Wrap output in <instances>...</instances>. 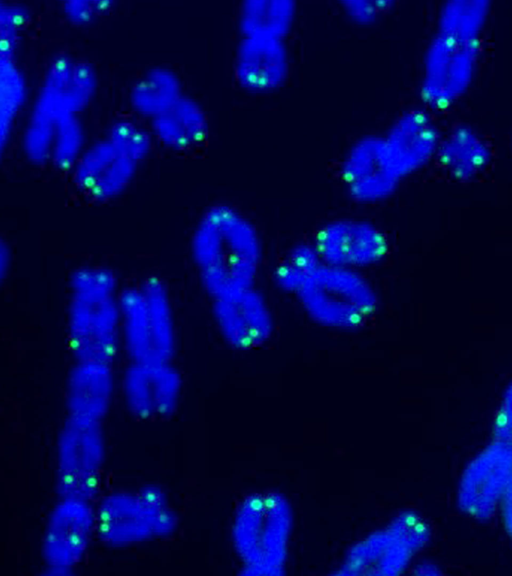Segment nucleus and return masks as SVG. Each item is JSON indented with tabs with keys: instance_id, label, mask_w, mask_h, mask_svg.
Masks as SVG:
<instances>
[{
	"instance_id": "obj_1",
	"label": "nucleus",
	"mask_w": 512,
	"mask_h": 576,
	"mask_svg": "<svg viewBox=\"0 0 512 576\" xmlns=\"http://www.w3.org/2000/svg\"><path fill=\"white\" fill-rule=\"evenodd\" d=\"M191 253L199 279L214 299L253 287L261 243L252 222L227 204L209 207L191 238Z\"/></svg>"
},
{
	"instance_id": "obj_2",
	"label": "nucleus",
	"mask_w": 512,
	"mask_h": 576,
	"mask_svg": "<svg viewBox=\"0 0 512 576\" xmlns=\"http://www.w3.org/2000/svg\"><path fill=\"white\" fill-rule=\"evenodd\" d=\"M67 337L77 362L109 364L122 347L118 280L103 267L78 268L70 280Z\"/></svg>"
},
{
	"instance_id": "obj_3",
	"label": "nucleus",
	"mask_w": 512,
	"mask_h": 576,
	"mask_svg": "<svg viewBox=\"0 0 512 576\" xmlns=\"http://www.w3.org/2000/svg\"><path fill=\"white\" fill-rule=\"evenodd\" d=\"M97 85V72L87 60L68 53L49 59L21 133L22 151L30 162H49L57 122L67 115H80L94 98Z\"/></svg>"
},
{
	"instance_id": "obj_4",
	"label": "nucleus",
	"mask_w": 512,
	"mask_h": 576,
	"mask_svg": "<svg viewBox=\"0 0 512 576\" xmlns=\"http://www.w3.org/2000/svg\"><path fill=\"white\" fill-rule=\"evenodd\" d=\"M120 309L122 346L132 362L171 363L176 329L164 283L149 276L121 290Z\"/></svg>"
},
{
	"instance_id": "obj_5",
	"label": "nucleus",
	"mask_w": 512,
	"mask_h": 576,
	"mask_svg": "<svg viewBox=\"0 0 512 576\" xmlns=\"http://www.w3.org/2000/svg\"><path fill=\"white\" fill-rule=\"evenodd\" d=\"M317 323L337 329L363 325L377 308L371 285L350 268L321 264L296 293Z\"/></svg>"
},
{
	"instance_id": "obj_6",
	"label": "nucleus",
	"mask_w": 512,
	"mask_h": 576,
	"mask_svg": "<svg viewBox=\"0 0 512 576\" xmlns=\"http://www.w3.org/2000/svg\"><path fill=\"white\" fill-rule=\"evenodd\" d=\"M175 527L174 513L168 508L164 494L154 487L138 494H110L96 511V531L111 546H128L166 536Z\"/></svg>"
},
{
	"instance_id": "obj_7",
	"label": "nucleus",
	"mask_w": 512,
	"mask_h": 576,
	"mask_svg": "<svg viewBox=\"0 0 512 576\" xmlns=\"http://www.w3.org/2000/svg\"><path fill=\"white\" fill-rule=\"evenodd\" d=\"M480 59L479 39L437 32L423 60L420 97L427 107L444 110L469 89Z\"/></svg>"
},
{
	"instance_id": "obj_8",
	"label": "nucleus",
	"mask_w": 512,
	"mask_h": 576,
	"mask_svg": "<svg viewBox=\"0 0 512 576\" xmlns=\"http://www.w3.org/2000/svg\"><path fill=\"white\" fill-rule=\"evenodd\" d=\"M104 459L101 421L69 416L60 431L56 450L61 497L92 502L99 491Z\"/></svg>"
},
{
	"instance_id": "obj_9",
	"label": "nucleus",
	"mask_w": 512,
	"mask_h": 576,
	"mask_svg": "<svg viewBox=\"0 0 512 576\" xmlns=\"http://www.w3.org/2000/svg\"><path fill=\"white\" fill-rule=\"evenodd\" d=\"M340 178L350 197L365 204L387 199L403 180L378 133L364 134L349 145L341 160Z\"/></svg>"
},
{
	"instance_id": "obj_10",
	"label": "nucleus",
	"mask_w": 512,
	"mask_h": 576,
	"mask_svg": "<svg viewBox=\"0 0 512 576\" xmlns=\"http://www.w3.org/2000/svg\"><path fill=\"white\" fill-rule=\"evenodd\" d=\"M96 530V511L90 501L62 498L52 510L42 544L48 568L65 572L85 557Z\"/></svg>"
},
{
	"instance_id": "obj_11",
	"label": "nucleus",
	"mask_w": 512,
	"mask_h": 576,
	"mask_svg": "<svg viewBox=\"0 0 512 576\" xmlns=\"http://www.w3.org/2000/svg\"><path fill=\"white\" fill-rule=\"evenodd\" d=\"M139 167V162L103 134L87 143L70 172L81 193L92 200L106 202L126 191Z\"/></svg>"
},
{
	"instance_id": "obj_12",
	"label": "nucleus",
	"mask_w": 512,
	"mask_h": 576,
	"mask_svg": "<svg viewBox=\"0 0 512 576\" xmlns=\"http://www.w3.org/2000/svg\"><path fill=\"white\" fill-rule=\"evenodd\" d=\"M313 246L325 264L344 268L375 264L389 248L379 227L359 219H340L323 225Z\"/></svg>"
},
{
	"instance_id": "obj_13",
	"label": "nucleus",
	"mask_w": 512,
	"mask_h": 576,
	"mask_svg": "<svg viewBox=\"0 0 512 576\" xmlns=\"http://www.w3.org/2000/svg\"><path fill=\"white\" fill-rule=\"evenodd\" d=\"M291 70V53L286 39L240 36L233 71L237 83L255 94L270 93L280 88Z\"/></svg>"
},
{
	"instance_id": "obj_14",
	"label": "nucleus",
	"mask_w": 512,
	"mask_h": 576,
	"mask_svg": "<svg viewBox=\"0 0 512 576\" xmlns=\"http://www.w3.org/2000/svg\"><path fill=\"white\" fill-rule=\"evenodd\" d=\"M182 382L171 363H136L127 368L123 394L127 408L136 417H165L177 407Z\"/></svg>"
},
{
	"instance_id": "obj_15",
	"label": "nucleus",
	"mask_w": 512,
	"mask_h": 576,
	"mask_svg": "<svg viewBox=\"0 0 512 576\" xmlns=\"http://www.w3.org/2000/svg\"><path fill=\"white\" fill-rule=\"evenodd\" d=\"M213 315L225 340L240 350L263 345L273 331L268 305L253 287L214 299Z\"/></svg>"
},
{
	"instance_id": "obj_16",
	"label": "nucleus",
	"mask_w": 512,
	"mask_h": 576,
	"mask_svg": "<svg viewBox=\"0 0 512 576\" xmlns=\"http://www.w3.org/2000/svg\"><path fill=\"white\" fill-rule=\"evenodd\" d=\"M382 135L402 179L435 157L440 141L433 119L419 108L400 113Z\"/></svg>"
},
{
	"instance_id": "obj_17",
	"label": "nucleus",
	"mask_w": 512,
	"mask_h": 576,
	"mask_svg": "<svg viewBox=\"0 0 512 576\" xmlns=\"http://www.w3.org/2000/svg\"><path fill=\"white\" fill-rule=\"evenodd\" d=\"M157 142L176 151L191 149L208 136L210 122L203 105L193 96L182 94L168 109L149 120Z\"/></svg>"
},
{
	"instance_id": "obj_18",
	"label": "nucleus",
	"mask_w": 512,
	"mask_h": 576,
	"mask_svg": "<svg viewBox=\"0 0 512 576\" xmlns=\"http://www.w3.org/2000/svg\"><path fill=\"white\" fill-rule=\"evenodd\" d=\"M113 391L111 365L77 362L67 382L69 416L102 422L110 408Z\"/></svg>"
},
{
	"instance_id": "obj_19",
	"label": "nucleus",
	"mask_w": 512,
	"mask_h": 576,
	"mask_svg": "<svg viewBox=\"0 0 512 576\" xmlns=\"http://www.w3.org/2000/svg\"><path fill=\"white\" fill-rule=\"evenodd\" d=\"M435 157L452 177L465 181L486 168L491 160V151L474 129L459 125L440 138Z\"/></svg>"
},
{
	"instance_id": "obj_20",
	"label": "nucleus",
	"mask_w": 512,
	"mask_h": 576,
	"mask_svg": "<svg viewBox=\"0 0 512 576\" xmlns=\"http://www.w3.org/2000/svg\"><path fill=\"white\" fill-rule=\"evenodd\" d=\"M182 94V81L169 66L147 68L132 83L128 100L132 110L148 120L168 109Z\"/></svg>"
},
{
	"instance_id": "obj_21",
	"label": "nucleus",
	"mask_w": 512,
	"mask_h": 576,
	"mask_svg": "<svg viewBox=\"0 0 512 576\" xmlns=\"http://www.w3.org/2000/svg\"><path fill=\"white\" fill-rule=\"evenodd\" d=\"M298 15L293 0H246L237 13L241 36L286 39Z\"/></svg>"
},
{
	"instance_id": "obj_22",
	"label": "nucleus",
	"mask_w": 512,
	"mask_h": 576,
	"mask_svg": "<svg viewBox=\"0 0 512 576\" xmlns=\"http://www.w3.org/2000/svg\"><path fill=\"white\" fill-rule=\"evenodd\" d=\"M29 96L26 75L16 57L0 56V151L4 152Z\"/></svg>"
},
{
	"instance_id": "obj_23",
	"label": "nucleus",
	"mask_w": 512,
	"mask_h": 576,
	"mask_svg": "<svg viewBox=\"0 0 512 576\" xmlns=\"http://www.w3.org/2000/svg\"><path fill=\"white\" fill-rule=\"evenodd\" d=\"M487 1H452L440 11L438 32L464 39H479L489 15Z\"/></svg>"
},
{
	"instance_id": "obj_24",
	"label": "nucleus",
	"mask_w": 512,
	"mask_h": 576,
	"mask_svg": "<svg viewBox=\"0 0 512 576\" xmlns=\"http://www.w3.org/2000/svg\"><path fill=\"white\" fill-rule=\"evenodd\" d=\"M86 145V130L80 115L64 116L54 129L49 162L57 169L70 171Z\"/></svg>"
},
{
	"instance_id": "obj_25",
	"label": "nucleus",
	"mask_w": 512,
	"mask_h": 576,
	"mask_svg": "<svg viewBox=\"0 0 512 576\" xmlns=\"http://www.w3.org/2000/svg\"><path fill=\"white\" fill-rule=\"evenodd\" d=\"M314 246H295L275 270V281L285 291L297 293L305 281L322 264Z\"/></svg>"
},
{
	"instance_id": "obj_26",
	"label": "nucleus",
	"mask_w": 512,
	"mask_h": 576,
	"mask_svg": "<svg viewBox=\"0 0 512 576\" xmlns=\"http://www.w3.org/2000/svg\"><path fill=\"white\" fill-rule=\"evenodd\" d=\"M104 134L125 154L140 164L152 149L154 138L149 127L130 117L113 120Z\"/></svg>"
},
{
	"instance_id": "obj_27",
	"label": "nucleus",
	"mask_w": 512,
	"mask_h": 576,
	"mask_svg": "<svg viewBox=\"0 0 512 576\" xmlns=\"http://www.w3.org/2000/svg\"><path fill=\"white\" fill-rule=\"evenodd\" d=\"M29 9L18 2L0 3V56L16 57Z\"/></svg>"
},
{
	"instance_id": "obj_28",
	"label": "nucleus",
	"mask_w": 512,
	"mask_h": 576,
	"mask_svg": "<svg viewBox=\"0 0 512 576\" xmlns=\"http://www.w3.org/2000/svg\"><path fill=\"white\" fill-rule=\"evenodd\" d=\"M113 7L111 0H65L60 9L69 22L82 26L97 20Z\"/></svg>"
},
{
	"instance_id": "obj_29",
	"label": "nucleus",
	"mask_w": 512,
	"mask_h": 576,
	"mask_svg": "<svg viewBox=\"0 0 512 576\" xmlns=\"http://www.w3.org/2000/svg\"><path fill=\"white\" fill-rule=\"evenodd\" d=\"M391 4L387 0H344L340 3L345 16L361 25L374 23L390 9Z\"/></svg>"
},
{
	"instance_id": "obj_30",
	"label": "nucleus",
	"mask_w": 512,
	"mask_h": 576,
	"mask_svg": "<svg viewBox=\"0 0 512 576\" xmlns=\"http://www.w3.org/2000/svg\"><path fill=\"white\" fill-rule=\"evenodd\" d=\"M510 424V416L506 408H501L496 416L495 427L498 431H504Z\"/></svg>"
},
{
	"instance_id": "obj_31",
	"label": "nucleus",
	"mask_w": 512,
	"mask_h": 576,
	"mask_svg": "<svg viewBox=\"0 0 512 576\" xmlns=\"http://www.w3.org/2000/svg\"><path fill=\"white\" fill-rule=\"evenodd\" d=\"M408 533L410 534L411 538L416 540L422 539L428 533V526L425 522L419 520Z\"/></svg>"
},
{
	"instance_id": "obj_32",
	"label": "nucleus",
	"mask_w": 512,
	"mask_h": 576,
	"mask_svg": "<svg viewBox=\"0 0 512 576\" xmlns=\"http://www.w3.org/2000/svg\"><path fill=\"white\" fill-rule=\"evenodd\" d=\"M468 512H469L470 514L476 515V514L478 513V508H477L476 506H474V505H470V506L468 507Z\"/></svg>"
}]
</instances>
